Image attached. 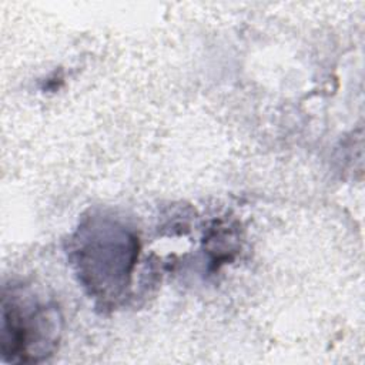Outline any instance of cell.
I'll use <instances>...</instances> for the list:
<instances>
[{"instance_id": "cell-1", "label": "cell", "mask_w": 365, "mask_h": 365, "mask_svg": "<svg viewBox=\"0 0 365 365\" xmlns=\"http://www.w3.org/2000/svg\"><path fill=\"white\" fill-rule=\"evenodd\" d=\"M3 356L10 361L36 362L47 356L58 339L57 314L47 305L20 301L11 297L3 301Z\"/></svg>"}]
</instances>
